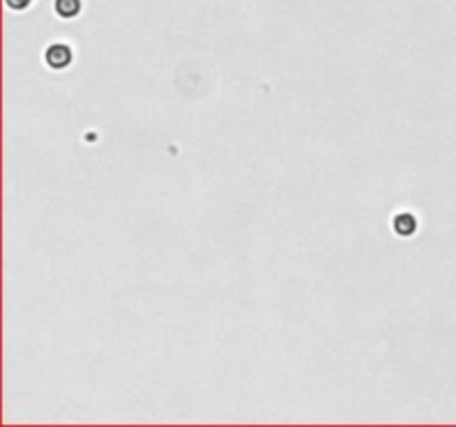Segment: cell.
Listing matches in <instances>:
<instances>
[{
    "mask_svg": "<svg viewBox=\"0 0 456 427\" xmlns=\"http://www.w3.org/2000/svg\"><path fill=\"white\" fill-rule=\"evenodd\" d=\"M392 227H394V232L398 236H412L417 232V218L412 216V214L403 211V214H398V216L392 221Z\"/></svg>",
    "mask_w": 456,
    "mask_h": 427,
    "instance_id": "cell-3",
    "label": "cell"
},
{
    "mask_svg": "<svg viewBox=\"0 0 456 427\" xmlns=\"http://www.w3.org/2000/svg\"><path fill=\"white\" fill-rule=\"evenodd\" d=\"M34 3V0H7V7L9 9H16V11H23Z\"/></svg>",
    "mask_w": 456,
    "mask_h": 427,
    "instance_id": "cell-4",
    "label": "cell"
},
{
    "mask_svg": "<svg viewBox=\"0 0 456 427\" xmlns=\"http://www.w3.org/2000/svg\"><path fill=\"white\" fill-rule=\"evenodd\" d=\"M71 58H74V54H71V49L63 45V42H56V45L47 47L45 51V63L51 69H65L71 63Z\"/></svg>",
    "mask_w": 456,
    "mask_h": 427,
    "instance_id": "cell-1",
    "label": "cell"
},
{
    "mask_svg": "<svg viewBox=\"0 0 456 427\" xmlns=\"http://www.w3.org/2000/svg\"><path fill=\"white\" fill-rule=\"evenodd\" d=\"M82 9V3L80 0H54V11L58 13L63 20H69V18H76Z\"/></svg>",
    "mask_w": 456,
    "mask_h": 427,
    "instance_id": "cell-2",
    "label": "cell"
}]
</instances>
